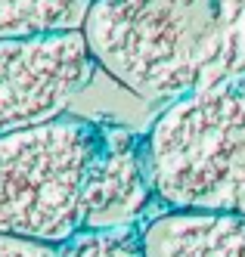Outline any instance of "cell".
<instances>
[{"instance_id": "cell-3", "label": "cell", "mask_w": 245, "mask_h": 257, "mask_svg": "<svg viewBox=\"0 0 245 257\" xmlns=\"http://www.w3.org/2000/svg\"><path fill=\"white\" fill-rule=\"evenodd\" d=\"M100 124L59 115L0 137V232L62 245L81 229V195Z\"/></svg>"}, {"instance_id": "cell-1", "label": "cell", "mask_w": 245, "mask_h": 257, "mask_svg": "<svg viewBox=\"0 0 245 257\" xmlns=\"http://www.w3.org/2000/svg\"><path fill=\"white\" fill-rule=\"evenodd\" d=\"M87 50L146 102H174L245 75V0H90Z\"/></svg>"}, {"instance_id": "cell-2", "label": "cell", "mask_w": 245, "mask_h": 257, "mask_svg": "<svg viewBox=\"0 0 245 257\" xmlns=\"http://www.w3.org/2000/svg\"><path fill=\"white\" fill-rule=\"evenodd\" d=\"M146 152L168 208L245 214V75L168 102Z\"/></svg>"}, {"instance_id": "cell-8", "label": "cell", "mask_w": 245, "mask_h": 257, "mask_svg": "<svg viewBox=\"0 0 245 257\" xmlns=\"http://www.w3.org/2000/svg\"><path fill=\"white\" fill-rule=\"evenodd\" d=\"M59 257H146L143 223L112 229H78L59 245Z\"/></svg>"}, {"instance_id": "cell-9", "label": "cell", "mask_w": 245, "mask_h": 257, "mask_svg": "<svg viewBox=\"0 0 245 257\" xmlns=\"http://www.w3.org/2000/svg\"><path fill=\"white\" fill-rule=\"evenodd\" d=\"M0 257H59V245L0 232Z\"/></svg>"}, {"instance_id": "cell-5", "label": "cell", "mask_w": 245, "mask_h": 257, "mask_svg": "<svg viewBox=\"0 0 245 257\" xmlns=\"http://www.w3.org/2000/svg\"><path fill=\"white\" fill-rule=\"evenodd\" d=\"M100 134L87 164L81 195V229L143 223L155 195L146 137L115 121H97Z\"/></svg>"}, {"instance_id": "cell-6", "label": "cell", "mask_w": 245, "mask_h": 257, "mask_svg": "<svg viewBox=\"0 0 245 257\" xmlns=\"http://www.w3.org/2000/svg\"><path fill=\"white\" fill-rule=\"evenodd\" d=\"M146 257H245V214L168 208L143 223Z\"/></svg>"}, {"instance_id": "cell-7", "label": "cell", "mask_w": 245, "mask_h": 257, "mask_svg": "<svg viewBox=\"0 0 245 257\" xmlns=\"http://www.w3.org/2000/svg\"><path fill=\"white\" fill-rule=\"evenodd\" d=\"M90 0H0V38L81 31Z\"/></svg>"}, {"instance_id": "cell-4", "label": "cell", "mask_w": 245, "mask_h": 257, "mask_svg": "<svg viewBox=\"0 0 245 257\" xmlns=\"http://www.w3.org/2000/svg\"><path fill=\"white\" fill-rule=\"evenodd\" d=\"M93 68L81 31L0 38V137L65 115Z\"/></svg>"}]
</instances>
